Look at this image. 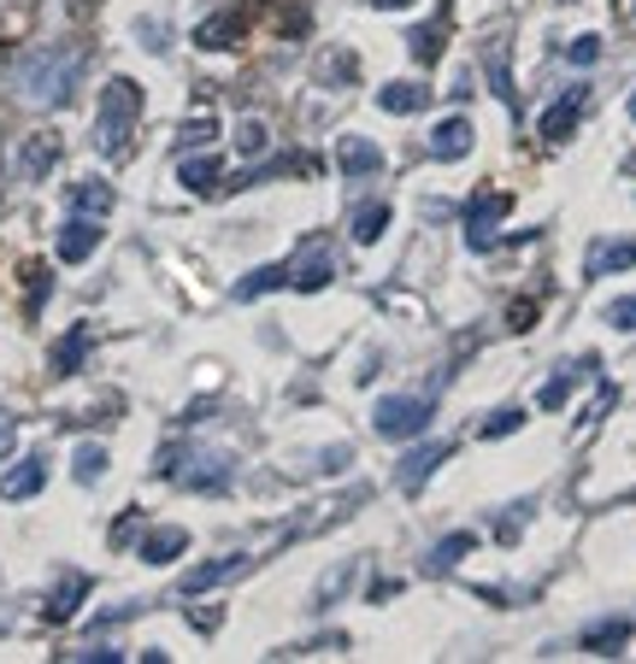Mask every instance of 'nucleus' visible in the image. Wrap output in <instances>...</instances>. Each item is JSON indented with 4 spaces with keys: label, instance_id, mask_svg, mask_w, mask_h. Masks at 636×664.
I'll use <instances>...</instances> for the list:
<instances>
[{
    "label": "nucleus",
    "instance_id": "f257e3e1",
    "mask_svg": "<svg viewBox=\"0 0 636 664\" xmlns=\"http://www.w3.org/2000/svg\"><path fill=\"white\" fill-rule=\"evenodd\" d=\"M77 77H84V48H36L18 66V95L36 107H66Z\"/></svg>",
    "mask_w": 636,
    "mask_h": 664
},
{
    "label": "nucleus",
    "instance_id": "f03ea898",
    "mask_svg": "<svg viewBox=\"0 0 636 664\" xmlns=\"http://www.w3.org/2000/svg\"><path fill=\"white\" fill-rule=\"evenodd\" d=\"M141 118V82L136 77H112L100 89V112H95V148L100 153H125V141Z\"/></svg>",
    "mask_w": 636,
    "mask_h": 664
},
{
    "label": "nucleus",
    "instance_id": "7ed1b4c3",
    "mask_svg": "<svg viewBox=\"0 0 636 664\" xmlns=\"http://www.w3.org/2000/svg\"><path fill=\"white\" fill-rule=\"evenodd\" d=\"M430 412H437L430 394H389V400H378L372 424H378V435H389V442H407V435H424Z\"/></svg>",
    "mask_w": 636,
    "mask_h": 664
},
{
    "label": "nucleus",
    "instance_id": "20e7f679",
    "mask_svg": "<svg viewBox=\"0 0 636 664\" xmlns=\"http://www.w3.org/2000/svg\"><path fill=\"white\" fill-rule=\"evenodd\" d=\"M331 277H336V259H331V247H324V241H306L295 254V265H283V283L301 288V295H319Z\"/></svg>",
    "mask_w": 636,
    "mask_h": 664
},
{
    "label": "nucleus",
    "instance_id": "39448f33",
    "mask_svg": "<svg viewBox=\"0 0 636 664\" xmlns=\"http://www.w3.org/2000/svg\"><path fill=\"white\" fill-rule=\"evenodd\" d=\"M442 459H454V442H424V447H413L401 459V470H395V483H401V494H419L430 476H437V465Z\"/></svg>",
    "mask_w": 636,
    "mask_h": 664
},
{
    "label": "nucleus",
    "instance_id": "423d86ee",
    "mask_svg": "<svg viewBox=\"0 0 636 664\" xmlns=\"http://www.w3.org/2000/svg\"><path fill=\"white\" fill-rule=\"evenodd\" d=\"M507 206H512V200H507L501 189H483L478 200L466 206V241H471V247H489V241H496V224L507 218Z\"/></svg>",
    "mask_w": 636,
    "mask_h": 664
},
{
    "label": "nucleus",
    "instance_id": "0eeeda50",
    "mask_svg": "<svg viewBox=\"0 0 636 664\" xmlns=\"http://www.w3.org/2000/svg\"><path fill=\"white\" fill-rule=\"evenodd\" d=\"M254 571V558L248 553H231V558H218V565H195V571H183V594H207L218 583H231V576H248Z\"/></svg>",
    "mask_w": 636,
    "mask_h": 664
},
{
    "label": "nucleus",
    "instance_id": "6e6552de",
    "mask_svg": "<svg viewBox=\"0 0 636 664\" xmlns=\"http://www.w3.org/2000/svg\"><path fill=\"white\" fill-rule=\"evenodd\" d=\"M584 100H589V89H566L560 100H554V107L542 112V141H566L571 130H578V118H584Z\"/></svg>",
    "mask_w": 636,
    "mask_h": 664
},
{
    "label": "nucleus",
    "instance_id": "1a4fd4ad",
    "mask_svg": "<svg viewBox=\"0 0 636 664\" xmlns=\"http://www.w3.org/2000/svg\"><path fill=\"white\" fill-rule=\"evenodd\" d=\"M95 247H100V224H95L89 212H71V224L59 230V259H66V265H84Z\"/></svg>",
    "mask_w": 636,
    "mask_h": 664
},
{
    "label": "nucleus",
    "instance_id": "9d476101",
    "mask_svg": "<svg viewBox=\"0 0 636 664\" xmlns=\"http://www.w3.org/2000/svg\"><path fill=\"white\" fill-rule=\"evenodd\" d=\"M42 483H48V459H30L25 465H12L7 476H0V501H30V494H42Z\"/></svg>",
    "mask_w": 636,
    "mask_h": 664
},
{
    "label": "nucleus",
    "instance_id": "9b49d317",
    "mask_svg": "<svg viewBox=\"0 0 636 664\" xmlns=\"http://www.w3.org/2000/svg\"><path fill=\"white\" fill-rule=\"evenodd\" d=\"M53 165H59V136H30L25 148H18V177L25 182H42Z\"/></svg>",
    "mask_w": 636,
    "mask_h": 664
},
{
    "label": "nucleus",
    "instance_id": "f8f14e48",
    "mask_svg": "<svg viewBox=\"0 0 636 664\" xmlns=\"http://www.w3.org/2000/svg\"><path fill=\"white\" fill-rule=\"evenodd\" d=\"M471 136H478V130H471V118H442L437 130H430V153H437V159H466Z\"/></svg>",
    "mask_w": 636,
    "mask_h": 664
},
{
    "label": "nucleus",
    "instance_id": "ddd939ff",
    "mask_svg": "<svg viewBox=\"0 0 636 664\" xmlns=\"http://www.w3.org/2000/svg\"><path fill=\"white\" fill-rule=\"evenodd\" d=\"M336 159H342V171H348V177H378V171H383L378 141H365V136H342Z\"/></svg>",
    "mask_w": 636,
    "mask_h": 664
},
{
    "label": "nucleus",
    "instance_id": "4468645a",
    "mask_svg": "<svg viewBox=\"0 0 636 664\" xmlns=\"http://www.w3.org/2000/svg\"><path fill=\"white\" fill-rule=\"evenodd\" d=\"M183 553H189V529H177V524L141 535V558H148V565H172V558H183Z\"/></svg>",
    "mask_w": 636,
    "mask_h": 664
},
{
    "label": "nucleus",
    "instance_id": "2eb2a0df",
    "mask_svg": "<svg viewBox=\"0 0 636 664\" xmlns=\"http://www.w3.org/2000/svg\"><path fill=\"white\" fill-rule=\"evenodd\" d=\"M242 12H218V18H207V24L195 30V48H207V53H224V48H236L242 41Z\"/></svg>",
    "mask_w": 636,
    "mask_h": 664
},
{
    "label": "nucleus",
    "instance_id": "dca6fc26",
    "mask_svg": "<svg viewBox=\"0 0 636 664\" xmlns=\"http://www.w3.org/2000/svg\"><path fill=\"white\" fill-rule=\"evenodd\" d=\"M378 107L395 112V118H413V112L430 107V89L424 82H389V89H378Z\"/></svg>",
    "mask_w": 636,
    "mask_h": 664
},
{
    "label": "nucleus",
    "instance_id": "f3484780",
    "mask_svg": "<svg viewBox=\"0 0 636 664\" xmlns=\"http://www.w3.org/2000/svg\"><path fill=\"white\" fill-rule=\"evenodd\" d=\"M112 182H100V177H84V182H71V212H89V218H107L112 212Z\"/></svg>",
    "mask_w": 636,
    "mask_h": 664
},
{
    "label": "nucleus",
    "instance_id": "a211bd4d",
    "mask_svg": "<svg viewBox=\"0 0 636 664\" xmlns=\"http://www.w3.org/2000/svg\"><path fill=\"white\" fill-rule=\"evenodd\" d=\"M630 265H636V241H601V247H589V277L630 271Z\"/></svg>",
    "mask_w": 636,
    "mask_h": 664
},
{
    "label": "nucleus",
    "instance_id": "6ab92c4d",
    "mask_svg": "<svg viewBox=\"0 0 636 664\" xmlns=\"http://www.w3.org/2000/svg\"><path fill=\"white\" fill-rule=\"evenodd\" d=\"M625 641H630L625 617H607V624H589V630H584V647H589V653H619Z\"/></svg>",
    "mask_w": 636,
    "mask_h": 664
},
{
    "label": "nucleus",
    "instance_id": "aec40b11",
    "mask_svg": "<svg viewBox=\"0 0 636 664\" xmlns=\"http://www.w3.org/2000/svg\"><path fill=\"white\" fill-rule=\"evenodd\" d=\"M84 594H89V576H77V571H71L66 583L53 588V599H48V617H53V624H66V617L77 612V599H84Z\"/></svg>",
    "mask_w": 636,
    "mask_h": 664
},
{
    "label": "nucleus",
    "instance_id": "412c9836",
    "mask_svg": "<svg viewBox=\"0 0 636 664\" xmlns=\"http://www.w3.org/2000/svg\"><path fill=\"white\" fill-rule=\"evenodd\" d=\"M177 177H183V189H189V195H213L218 189V159H183Z\"/></svg>",
    "mask_w": 636,
    "mask_h": 664
},
{
    "label": "nucleus",
    "instance_id": "4be33fe9",
    "mask_svg": "<svg viewBox=\"0 0 636 664\" xmlns=\"http://www.w3.org/2000/svg\"><path fill=\"white\" fill-rule=\"evenodd\" d=\"M84 353H89V329H84V324H77V329H71V336H66V341H59V347H53V370H59V377H71V370H77V365H84Z\"/></svg>",
    "mask_w": 636,
    "mask_h": 664
},
{
    "label": "nucleus",
    "instance_id": "5701e85b",
    "mask_svg": "<svg viewBox=\"0 0 636 664\" xmlns=\"http://www.w3.org/2000/svg\"><path fill=\"white\" fill-rule=\"evenodd\" d=\"M107 447L100 442H89V447H77V459H71V470H77V483H100V476H107Z\"/></svg>",
    "mask_w": 636,
    "mask_h": 664
},
{
    "label": "nucleus",
    "instance_id": "b1692460",
    "mask_svg": "<svg viewBox=\"0 0 636 664\" xmlns=\"http://www.w3.org/2000/svg\"><path fill=\"white\" fill-rule=\"evenodd\" d=\"M265 141H272V130H265L260 118H242V123H236V153H242V159H260Z\"/></svg>",
    "mask_w": 636,
    "mask_h": 664
},
{
    "label": "nucleus",
    "instance_id": "393cba45",
    "mask_svg": "<svg viewBox=\"0 0 636 664\" xmlns=\"http://www.w3.org/2000/svg\"><path fill=\"white\" fill-rule=\"evenodd\" d=\"M265 288H283V265H265V271H248L236 283V300H260Z\"/></svg>",
    "mask_w": 636,
    "mask_h": 664
},
{
    "label": "nucleus",
    "instance_id": "a878e982",
    "mask_svg": "<svg viewBox=\"0 0 636 664\" xmlns=\"http://www.w3.org/2000/svg\"><path fill=\"white\" fill-rule=\"evenodd\" d=\"M354 576H360V565H336V571L313 588V606H336V594H342L348 583H354Z\"/></svg>",
    "mask_w": 636,
    "mask_h": 664
},
{
    "label": "nucleus",
    "instance_id": "bb28decb",
    "mask_svg": "<svg viewBox=\"0 0 636 664\" xmlns=\"http://www.w3.org/2000/svg\"><path fill=\"white\" fill-rule=\"evenodd\" d=\"M383 224H389V206L372 200L365 212H354V241H378V236H383Z\"/></svg>",
    "mask_w": 636,
    "mask_h": 664
},
{
    "label": "nucleus",
    "instance_id": "cd10ccee",
    "mask_svg": "<svg viewBox=\"0 0 636 664\" xmlns=\"http://www.w3.org/2000/svg\"><path fill=\"white\" fill-rule=\"evenodd\" d=\"M466 553H471V535H448V542H437V553H430V571H448Z\"/></svg>",
    "mask_w": 636,
    "mask_h": 664
},
{
    "label": "nucleus",
    "instance_id": "c85d7f7f",
    "mask_svg": "<svg viewBox=\"0 0 636 664\" xmlns=\"http://www.w3.org/2000/svg\"><path fill=\"white\" fill-rule=\"evenodd\" d=\"M571 383H578V370H566V377H554V383H542V394H537V406H566V394H571Z\"/></svg>",
    "mask_w": 636,
    "mask_h": 664
},
{
    "label": "nucleus",
    "instance_id": "c756f323",
    "mask_svg": "<svg viewBox=\"0 0 636 664\" xmlns=\"http://www.w3.org/2000/svg\"><path fill=\"white\" fill-rule=\"evenodd\" d=\"M566 59H571V66H595V59H601V36H571Z\"/></svg>",
    "mask_w": 636,
    "mask_h": 664
},
{
    "label": "nucleus",
    "instance_id": "7c9ffc66",
    "mask_svg": "<svg viewBox=\"0 0 636 664\" xmlns=\"http://www.w3.org/2000/svg\"><path fill=\"white\" fill-rule=\"evenodd\" d=\"M413 53L424 59V66H430V59H442V30H437V24H424V30H413Z\"/></svg>",
    "mask_w": 636,
    "mask_h": 664
},
{
    "label": "nucleus",
    "instance_id": "2f4dec72",
    "mask_svg": "<svg viewBox=\"0 0 636 664\" xmlns=\"http://www.w3.org/2000/svg\"><path fill=\"white\" fill-rule=\"evenodd\" d=\"M213 136H218L213 118H189V123H183V136H177V148H195V141H213Z\"/></svg>",
    "mask_w": 636,
    "mask_h": 664
},
{
    "label": "nucleus",
    "instance_id": "473e14b6",
    "mask_svg": "<svg viewBox=\"0 0 636 664\" xmlns=\"http://www.w3.org/2000/svg\"><path fill=\"white\" fill-rule=\"evenodd\" d=\"M136 36H141V48H148V53H166V24H159V18H141Z\"/></svg>",
    "mask_w": 636,
    "mask_h": 664
},
{
    "label": "nucleus",
    "instance_id": "72a5a7b5",
    "mask_svg": "<svg viewBox=\"0 0 636 664\" xmlns=\"http://www.w3.org/2000/svg\"><path fill=\"white\" fill-rule=\"evenodd\" d=\"M519 424H525V412H512V406H507V412H496V418L483 424V435H489V442H496V435H512Z\"/></svg>",
    "mask_w": 636,
    "mask_h": 664
},
{
    "label": "nucleus",
    "instance_id": "f704fd0d",
    "mask_svg": "<svg viewBox=\"0 0 636 664\" xmlns=\"http://www.w3.org/2000/svg\"><path fill=\"white\" fill-rule=\"evenodd\" d=\"M607 324H619V329H636V295L613 300V306H607Z\"/></svg>",
    "mask_w": 636,
    "mask_h": 664
},
{
    "label": "nucleus",
    "instance_id": "c9c22d12",
    "mask_svg": "<svg viewBox=\"0 0 636 664\" xmlns=\"http://www.w3.org/2000/svg\"><path fill=\"white\" fill-rule=\"evenodd\" d=\"M25 283H30V306H42V295H48V265H25Z\"/></svg>",
    "mask_w": 636,
    "mask_h": 664
},
{
    "label": "nucleus",
    "instance_id": "e433bc0d",
    "mask_svg": "<svg viewBox=\"0 0 636 664\" xmlns=\"http://www.w3.org/2000/svg\"><path fill=\"white\" fill-rule=\"evenodd\" d=\"M12 442H18V424H12V418H0V459L12 453Z\"/></svg>",
    "mask_w": 636,
    "mask_h": 664
},
{
    "label": "nucleus",
    "instance_id": "4c0bfd02",
    "mask_svg": "<svg viewBox=\"0 0 636 664\" xmlns=\"http://www.w3.org/2000/svg\"><path fill=\"white\" fill-rule=\"evenodd\" d=\"M530 318H537V306H530V300L512 306V329H530Z\"/></svg>",
    "mask_w": 636,
    "mask_h": 664
},
{
    "label": "nucleus",
    "instance_id": "58836bf2",
    "mask_svg": "<svg viewBox=\"0 0 636 664\" xmlns=\"http://www.w3.org/2000/svg\"><path fill=\"white\" fill-rule=\"evenodd\" d=\"M372 7H383V12H401V7H413V0H372Z\"/></svg>",
    "mask_w": 636,
    "mask_h": 664
},
{
    "label": "nucleus",
    "instance_id": "ea45409f",
    "mask_svg": "<svg viewBox=\"0 0 636 664\" xmlns=\"http://www.w3.org/2000/svg\"><path fill=\"white\" fill-rule=\"evenodd\" d=\"M630 118H636V95H630Z\"/></svg>",
    "mask_w": 636,
    "mask_h": 664
},
{
    "label": "nucleus",
    "instance_id": "a19ab883",
    "mask_svg": "<svg viewBox=\"0 0 636 664\" xmlns=\"http://www.w3.org/2000/svg\"><path fill=\"white\" fill-rule=\"evenodd\" d=\"M0 59H7V41H0Z\"/></svg>",
    "mask_w": 636,
    "mask_h": 664
},
{
    "label": "nucleus",
    "instance_id": "79ce46f5",
    "mask_svg": "<svg viewBox=\"0 0 636 664\" xmlns=\"http://www.w3.org/2000/svg\"><path fill=\"white\" fill-rule=\"evenodd\" d=\"M566 7H571V0H566Z\"/></svg>",
    "mask_w": 636,
    "mask_h": 664
},
{
    "label": "nucleus",
    "instance_id": "37998d69",
    "mask_svg": "<svg viewBox=\"0 0 636 664\" xmlns=\"http://www.w3.org/2000/svg\"><path fill=\"white\" fill-rule=\"evenodd\" d=\"M630 12H636V7H630Z\"/></svg>",
    "mask_w": 636,
    "mask_h": 664
}]
</instances>
